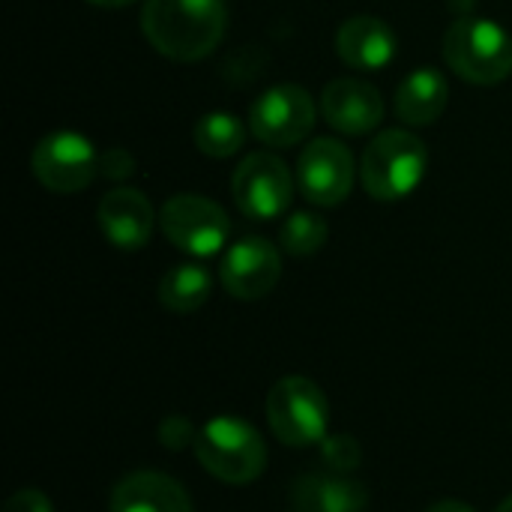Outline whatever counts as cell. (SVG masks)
Instances as JSON below:
<instances>
[{"mask_svg": "<svg viewBox=\"0 0 512 512\" xmlns=\"http://www.w3.org/2000/svg\"><path fill=\"white\" fill-rule=\"evenodd\" d=\"M228 27L225 0H144L141 33L168 60L192 63L213 54Z\"/></svg>", "mask_w": 512, "mask_h": 512, "instance_id": "cell-1", "label": "cell"}, {"mask_svg": "<svg viewBox=\"0 0 512 512\" xmlns=\"http://www.w3.org/2000/svg\"><path fill=\"white\" fill-rule=\"evenodd\" d=\"M195 459L201 468L228 483V486H246L255 483L267 468V447L261 432L243 420V417H213L198 429L195 441Z\"/></svg>", "mask_w": 512, "mask_h": 512, "instance_id": "cell-2", "label": "cell"}, {"mask_svg": "<svg viewBox=\"0 0 512 512\" xmlns=\"http://www.w3.org/2000/svg\"><path fill=\"white\" fill-rule=\"evenodd\" d=\"M429 150L408 129H384L366 144L360 159L363 189L375 201H402L426 177Z\"/></svg>", "mask_w": 512, "mask_h": 512, "instance_id": "cell-3", "label": "cell"}, {"mask_svg": "<svg viewBox=\"0 0 512 512\" xmlns=\"http://www.w3.org/2000/svg\"><path fill=\"white\" fill-rule=\"evenodd\" d=\"M444 60L471 84H501L512 75V36L492 18H459L444 36Z\"/></svg>", "mask_w": 512, "mask_h": 512, "instance_id": "cell-4", "label": "cell"}, {"mask_svg": "<svg viewBox=\"0 0 512 512\" xmlns=\"http://www.w3.org/2000/svg\"><path fill=\"white\" fill-rule=\"evenodd\" d=\"M267 423L285 447H312L327 438L330 402L324 390L306 375L279 378L264 402Z\"/></svg>", "mask_w": 512, "mask_h": 512, "instance_id": "cell-5", "label": "cell"}, {"mask_svg": "<svg viewBox=\"0 0 512 512\" xmlns=\"http://www.w3.org/2000/svg\"><path fill=\"white\" fill-rule=\"evenodd\" d=\"M162 234L192 258H210L228 246L231 219L228 213L204 195H174L159 210Z\"/></svg>", "mask_w": 512, "mask_h": 512, "instance_id": "cell-6", "label": "cell"}, {"mask_svg": "<svg viewBox=\"0 0 512 512\" xmlns=\"http://www.w3.org/2000/svg\"><path fill=\"white\" fill-rule=\"evenodd\" d=\"M102 156L90 144V138L78 132H51L45 135L30 156L33 177L57 195L84 192L99 174Z\"/></svg>", "mask_w": 512, "mask_h": 512, "instance_id": "cell-7", "label": "cell"}, {"mask_svg": "<svg viewBox=\"0 0 512 512\" xmlns=\"http://www.w3.org/2000/svg\"><path fill=\"white\" fill-rule=\"evenodd\" d=\"M315 126V102L300 84H276L264 90L249 111V129L261 144L294 147Z\"/></svg>", "mask_w": 512, "mask_h": 512, "instance_id": "cell-8", "label": "cell"}, {"mask_svg": "<svg viewBox=\"0 0 512 512\" xmlns=\"http://www.w3.org/2000/svg\"><path fill=\"white\" fill-rule=\"evenodd\" d=\"M231 192L243 216L255 222H267L291 207L294 180L279 156L249 153L231 177Z\"/></svg>", "mask_w": 512, "mask_h": 512, "instance_id": "cell-9", "label": "cell"}, {"mask_svg": "<svg viewBox=\"0 0 512 512\" xmlns=\"http://www.w3.org/2000/svg\"><path fill=\"white\" fill-rule=\"evenodd\" d=\"M297 180L306 201H312L315 207H336L351 195L357 165L342 141L315 138L303 147L297 159Z\"/></svg>", "mask_w": 512, "mask_h": 512, "instance_id": "cell-10", "label": "cell"}, {"mask_svg": "<svg viewBox=\"0 0 512 512\" xmlns=\"http://www.w3.org/2000/svg\"><path fill=\"white\" fill-rule=\"evenodd\" d=\"M282 276V255L279 249L264 237H243L237 240L222 264H219V282L234 300H264Z\"/></svg>", "mask_w": 512, "mask_h": 512, "instance_id": "cell-11", "label": "cell"}, {"mask_svg": "<svg viewBox=\"0 0 512 512\" xmlns=\"http://www.w3.org/2000/svg\"><path fill=\"white\" fill-rule=\"evenodd\" d=\"M324 120L342 135H366L384 120V99L363 78H336L321 93Z\"/></svg>", "mask_w": 512, "mask_h": 512, "instance_id": "cell-12", "label": "cell"}, {"mask_svg": "<svg viewBox=\"0 0 512 512\" xmlns=\"http://www.w3.org/2000/svg\"><path fill=\"white\" fill-rule=\"evenodd\" d=\"M96 222L114 249L135 252V249H144L150 243L156 213H153V204L147 201L144 192L120 186V189H111L102 195L99 210H96Z\"/></svg>", "mask_w": 512, "mask_h": 512, "instance_id": "cell-13", "label": "cell"}, {"mask_svg": "<svg viewBox=\"0 0 512 512\" xmlns=\"http://www.w3.org/2000/svg\"><path fill=\"white\" fill-rule=\"evenodd\" d=\"M396 33L384 18L375 15H354L339 24L336 30V54L345 66L357 72H378L393 63L396 57Z\"/></svg>", "mask_w": 512, "mask_h": 512, "instance_id": "cell-14", "label": "cell"}, {"mask_svg": "<svg viewBox=\"0 0 512 512\" xmlns=\"http://www.w3.org/2000/svg\"><path fill=\"white\" fill-rule=\"evenodd\" d=\"M291 512H363L369 507V492L348 474L312 471L291 483Z\"/></svg>", "mask_w": 512, "mask_h": 512, "instance_id": "cell-15", "label": "cell"}, {"mask_svg": "<svg viewBox=\"0 0 512 512\" xmlns=\"http://www.w3.org/2000/svg\"><path fill=\"white\" fill-rule=\"evenodd\" d=\"M108 512H195V507L174 477L159 471H135L114 486Z\"/></svg>", "mask_w": 512, "mask_h": 512, "instance_id": "cell-16", "label": "cell"}, {"mask_svg": "<svg viewBox=\"0 0 512 512\" xmlns=\"http://www.w3.org/2000/svg\"><path fill=\"white\" fill-rule=\"evenodd\" d=\"M450 102V84L444 72L432 66L414 69L396 90V114L408 126H432Z\"/></svg>", "mask_w": 512, "mask_h": 512, "instance_id": "cell-17", "label": "cell"}, {"mask_svg": "<svg viewBox=\"0 0 512 512\" xmlns=\"http://www.w3.org/2000/svg\"><path fill=\"white\" fill-rule=\"evenodd\" d=\"M213 291V276L204 264H177L171 267L162 282H159V303L162 309L174 312V315H192L198 312Z\"/></svg>", "mask_w": 512, "mask_h": 512, "instance_id": "cell-18", "label": "cell"}, {"mask_svg": "<svg viewBox=\"0 0 512 512\" xmlns=\"http://www.w3.org/2000/svg\"><path fill=\"white\" fill-rule=\"evenodd\" d=\"M192 138H195V147L204 156H210V159H228V156H234L243 147L246 129H243L240 117H234L228 111H210V114H204L195 123Z\"/></svg>", "mask_w": 512, "mask_h": 512, "instance_id": "cell-19", "label": "cell"}, {"mask_svg": "<svg viewBox=\"0 0 512 512\" xmlns=\"http://www.w3.org/2000/svg\"><path fill=\"white\" fill-rule=\"evenodd\" d=\"M327 237H330L327 219L318 213H309V210L291 213L279 228V246H282V252H288L294 258H309L315 252H321Z\"/></svg>", "mask_w": 512, "mask_h": 512, "instance_id": "cell-20", "label": "cell"}, {"mask_svg": "<svg viewBox=\"0 0 512 512\" xmlns=\"http://www.w3.org/2000/svg\"><path fill=\"white\" fill-rule=\"evenodd\" d=\"M318 447H321V465L333 474H351L363 462L360 441L351 435H327Z\"/></svg>", "mask_w": 512, "mask_h": 512, "instance_id": "cell-21", "label": "cell"}, {"mask_svg": "<svg viewBox=\"0 0 512 512\" xmlns=\"http://www.w3.org/2000/svg\"><path fill=\"white\" fill-rule=\"evenodd\" d=\"M195 441H198V429L192 426L189 417L174 414V417H165V420L159 423V444H162L165 450H174V453H180V450H195Z\"/></svg>", "mask_w": 512, "mask_h": 512, "instance_id": "cell-22", "label": "cell"}, {"mask_svg": "<svg viewBox=\"0 0 512 512\" xmlns=\"http://www.w3.org/2000/svg\"><path fill=\"white\" fill-rule=\"evenodd\" d=\"M3 512H54V507H51L45 492H39V489H18L6 501Z\"/></svg>", "mask_w": 512, "mask_h": 512, "instance_id": "cell-23", "label": "cell"}, {"mask_svg": "<svg viewBox=\"0 0 512 512\" xmlns=\"http://www.w3.org/2000/svg\"><path fill=\"white\" fill-rule=\"evenodd\" d=\"M426 512H477L471 504H465V501H453V498H447V501H438V504H432Z\"/></svg>", "mask_w": 512, "mask_h": 512, "instance_id": "cell-24", "label": "cell"}, {"mask_svg": "<svg viewBox=\"0 0 512 512\" xmlns=\"http://www.w3.org/2000/svg\"><path fill=\"white\" fill-rule=\"evenodd\" d=\"M90 6H102V9H120V6H129L135 0H87Z\"/></svg>", "mask_w": 512, "mask_h": 512, "instance_id": "cell-25", "label": "cell"}, {"mask_svg": "<svg viewBox=\"0 0 512 512\" xmlns=\"http://www.w3.org/2000/svg\"><path fill=\"white\" fill-rule=\"evenodd\" d=\"M495 512H512V495H510V498H504V501H501V504L495 507Z\"/></svg>", "mask_w": 512, "mask_h": 512, "instance_id": "cell-26", "label": "cell"}]
</instances>
